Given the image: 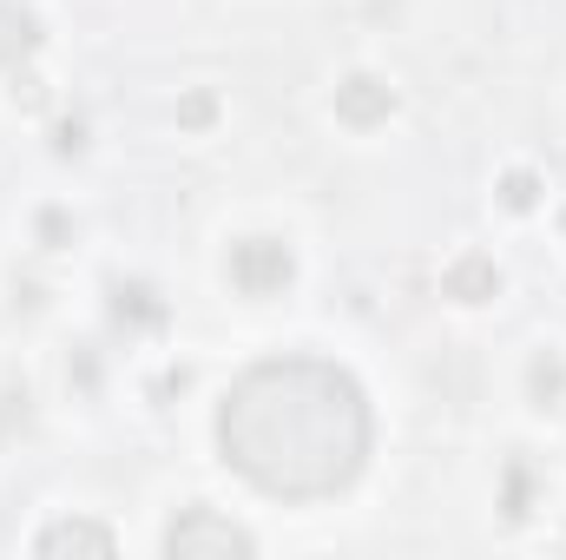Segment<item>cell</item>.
<instances>
[{
	"instance_id": "cell-1",
	"label": "cell",
	"mask_w": 566,
	"mask_h": 560,
	"mask_svg": "<svg viewBox=\"0 0 566 560\" xmlns=\"http://www.w3.org/2000/svg\"><path fill=\"white\" fill-rule=\"evenodd\" d=\"M376 422L369 396L349 370L323 356H271L251 363L218 409L224 462L277 501H323L343 495L369 462Z\"/></svg>"
},
{
	"instance_id": "cell-2",
	"label": "cell",
	"mask_w": 566,
	"mask_h": 560,
	"mask_svg": "<svg viewBox=\"0 0 566 560\" xmlns=\"http://www.w3.org/2000/svg\"><path fill=\"white\" fill-rule=\"evenodd\" d=\"M258 541L238 528V521H224L218 508H185L171 528H165V554L171 560H231V554H251Z\"/></svg>"
},
{
	"instance_id": "cell-3",
	"label": "cell",
	"mask_w": 566,
	"mask_h": 560,
	"mask_svg": "<svg viewBox=\"0 0 566 560\" xmlns=\"http://www.w3.org/2000/svg\"><path fill=\"white\" fill-rule=\"evenodd\" d=\"M290 278H296V258H290L283 238H244V245H231V283L244 297H277Z\"/></svg>"
},
{
	"instance_id": "cell-4",
	"label": "cell",
	"mask_w": 566,
	"mask_h": 560,
	"mask_svg": "<svg viewBox=\"0 0 566 560\" xmlns=\"http://www.w3.org/2000/svg\"><path fill=\"white\" fill-rule=\"evenodd\" d=\"M389 113H396V86H389V80H376V73H349V80L336 86V120H343V126L369 133V126H382Z\"/></svg>"
},
{
	"instance_id": "cell-5",
	"label": "cell",
	"mask_w": 566,
	"mask_h": 560,
	"mask_svg": "<svg viewBox=\"0 0 566 560\" xmlns=\"http://www.w3.org/2000/svg\"><path fill=\"white\" fill-rule=\"evenodd\" d=\"M119 541H113V528H99V521H53L40 541H33V554H113Z\"/></svg>"
},
{
	"instance_id": "cell-6",
	"label": "cell",
	"mask_w": 566,
	"mask_h": 560,
	"mask_svg": "<svg viewBox=\"0 0 566 560\" xmlns=\"http://www.w3.org/2000/svg\"><path fill=\"white\" fill-rule=\"evenodd\" d=\"M441 290H448L454 303H488V297L501 290V271H494V258L468 251V258H454V265H448V278H441Z\"/></svg>"
},
{
	"instance_id": "cell-7",
	"label": "cell",
	"mask_w": 566,
	"mask_h": 560,
	"mask_svg": "<svg viewBox=\"0 0 566 560\" xmlns=\"http://www.w3.org/2000/svg\"><path fill=\"white\" fill-rule=\"evenodd\" d=\"M40 46V20L27 13V7H13V0H0V73H13L27 53Z\"/></svg>"
},
{
	"instance_id": "cell-8",
	"label": "cell",
	"mask_w": 566,
	"mask_h": 560,
	"mask_svg": "<svg viewBox=\"0 0 566 560\" xmlns=\"http://www.w3.org/2000/svg\"><path fill=\"white\" fill-rule=\"evenodd\" d=\"M527 390H534V403H547V409L566 396V363L554 356V350H547V356H534V370H527Z\"/></svg>"
},
{
	"instance_id": "cell-9",
	"label": "cell",
	"mask_w": 566,
	"mask_h": 560,
	"mask_svg": "<svg viewBox=\"0 0 566 560\" xmlns=\"http://www.w3.org/2000/svg\"><path fill=\"white\" fill-rule=\"evenodd\" d=\"M113 297H119V303H113L119 317H139V323H158V317H165V303H158V297H151L145 283H119Z\"/></svg>"
},
{
	"instance_id": "cell-10",
	"label": "cell",
	"mask_w": 566,
	"mask_h": 560,
	"mask_svg": "<svg viewBox=\"0 0 566 560\" xmlns=\"http://www.w3.org/2000/svg\"><path fill=\"white\" fill-rule=\"evenodd\" d=\"M501 205H507V211H534V205H541V178H534V172H507V178H501Z\"/></svg>"
},
{
	"instance_id": "cell-11",
	"label": "cell",
	"mask_w": 566,
	"mask_h": 560,
	"mask_svg": "<svg viewBox=\"0 0 566 560\" xmlns=\"http://www.w3.org/2000/svg\"><path fill=\"white\" fill-rule=\"evenodd\" d=\"M501 508H507V521H521V515H527V468H521V462L507 468V501H501Z\"/></svg>"
},
{
	"instance_id": "cell-12",
	"label": "cell",
	"mask_w": 566,
	"mask_h": 560,
	"mask_svg": "<svg viewBox=\"0 0 566 560\" xmlns=\"http://www.w3.org/2000/svg\"><path fill=\"white\" fill-rule=\"evenodd\" d=\"M178 120H185V126H205V120H211V100H205V93H191V100L178 106Z\"/></svg>"
},
{
	"instance_id": "cell-13",
	"label": "cell",
	"mask_w": 566,
	"mask_h": 560,
	"mask_svg": "<svg viewBox=\"0 0 566 560\" xmlns=\"http://www.w3.org/2000/svg\"><path fill=\"white\" fill-rule=\"evenodd\" d=\"M40 238H46V245H60V238H66V218H60V211H46V218H40Z\"/></svg>"
}]
</instances>
